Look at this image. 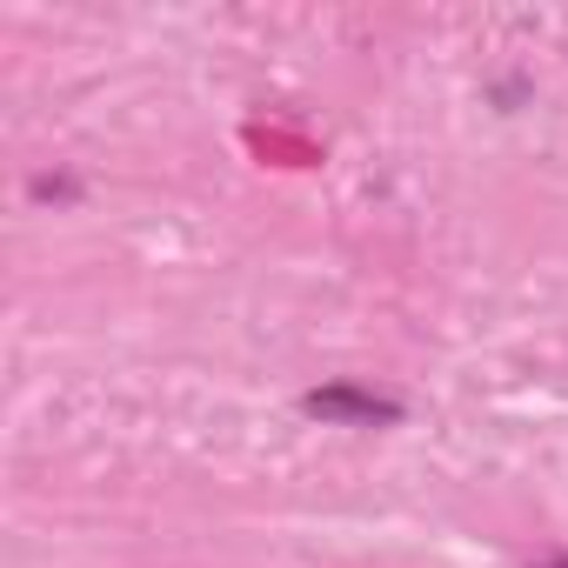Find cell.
<instances>
[{
	"instance_id": "1",
	"label": "cell",
	"mask_w": 568,
	"mask_h": 568,
	"mask_svg": "<svg viewBox=\"0 0 568 568\" xmlns=\"http://www.w3.org/2000/svg\"><path fill=\"white\" fill-rule=\"evenodd\" d=\"M302 415L322 422V428H395V422H408V408L395 395H375V388H355V382L308 388L302 395Z\"/></svg>"
},
{
	"instance_id": "2",
	"label": "cell",
	"mask_w": 568,
	"mask_h": 568,
	"mask_svg": "<svg viewBox=\"0 0 568 568\" xmlns=\"http://www.w3.org/2000/svg\"><path fill=\"white\" fill-rule=\"evenodd\" d=\"M74 194H81V187H74L68 174H41V181H34V201H74Z\"/></svg>"
},
{
	"instance_id": "3",
	"label": "cell",
	"mask_w": 568,
	"mask_h": 568,
	"mask_svg": "<svg viewBox=\"0 0 568 568\" xmlns=\"http://www.w3.org/2000/svg\"><path fill=\"white\" fill-rule=\"evenodd\" d=\"M535 568H568V555H555V561H535Z\"/></svg>"
}]
</instances>
